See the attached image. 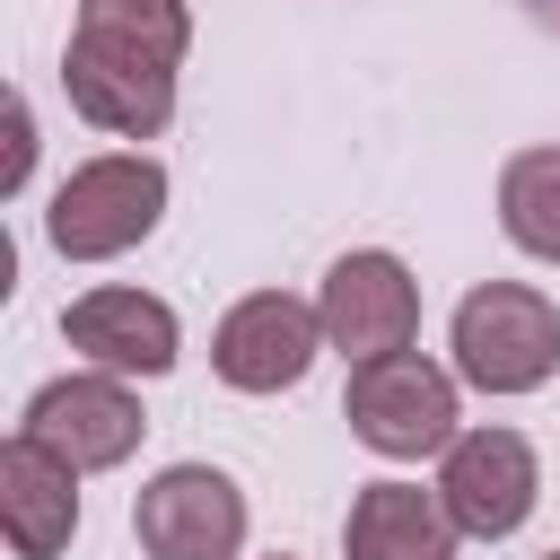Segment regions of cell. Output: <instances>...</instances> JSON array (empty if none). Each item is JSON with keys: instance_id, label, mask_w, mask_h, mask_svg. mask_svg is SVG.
<instances>
[{"instance_id": "6da1fadb", "label": "cell", "mask_w": 560, "mask_h": 560, "mask_svg": "<svg viewBox=\"0 0 560 560\" xmlns=\"http://www.w3.org/2000/svg\"><path fill=\"white\" fill-rule=\"evenodd\" d=\"M192 44L184 0H79L61 88L114 140H158L175 114V61Z\"/></svg>"}, {"instance_id": "7a4b0ae2", "label": "cell", "mask_w": 560, "mask_h": 560, "mask_svg": "<svg viewBox=\"0 0 560 560\" xmlns=\"http://www.w3.org/2000/svg\"><path fill=\"white\" fill-rule=\"evenodd\" d=\"M158 219H166V166L140 158V149H114V158H88V166L52 192L44 236H52L61 262H114V254H131Z\"/></svg>"}, {"instance_id": "3957f363", "label": "cell", "mask_w": 560, "mask_h": 560, "mask_svg": "<svg viewBox=\"0 0 560 560\" xmlns=\"http://www.w3.org/2000/svg\"><path fill=\"white\" fill-rule=\"evenodd\" d=\"M560 368V306L525 280H490L455 306V376L481 394H534Z\"/></svg>"}, {"instance_id": "277c9868", "label": "cell", "mask_w": 560, "mask_h": 560, "mask_svg": "<svg viewBox=\"0 0 560 560\" xmlns=\"http://www.w3.org/2000/svg\"><path fill=\"white\" fill-rule=\"evenodd\" d=\"M341 420H350V438H359L368 455H394V464L438 455V446L464 438V429H455V376L429 368L420 350L359 359V368H350V394H341Z\"/></svg>"}, {"instance_id": "5b68a950", "label": "cell", "mask_w": 560, "mask_h": 560, "mask_svg": "<svg viewBox=\"0 0 560 560\" xmlns=\"http://www.w3.org/2000/svg\"><path fill=\"white\" fill-rule=\"evenodd\" d=\"M131 534L149 560H236L245 551V490L219 464H166L131 499Z\"/></svg>"}, {"instance_id": "8992f818", "label": "cell", "mask_w": 560, "mask_h": 560, "mask_svg": "<svg viewBox=\"0 0 560 560\" xmlns=\"http://www.w3.org/2000/svg\"><path fill=\"white\" fill-rule=\"evenodd\" d=\"M315 315H324V341H332V350H350V359H394V350H411V332H420V280L402 271V254L359 245V254H341V262L324 271Z\"/></svg>"}, {"instance_id": "52a82bcc", "label": "cell", "mask_w": 560, "mask_h": 560, "mask_svg": "<svg viewBox=\"0 0 560 560\" xmlns=\"http://www.w3.org/2000/svg\"><path fill=\"white\" fill-rule=\"evenodd\" d=\"M315 341H324V315H315L306 298L254 289V298H236V306L219 315L210 368H219V385H236V394H289V385L315 368Z\"/></svg>"}, {"instance_id": "ba28073f", "label": "cell", "mask_w": 560, "mask_h": 560, "mask_svg": "<svg viewBox=\"0 0 560 560\" xmlns=\"http://www.w3.org/2000/svg\"><path fill=\"white\" fill-rule=\"evenodd\" d=\"M534 490H542V464L516 429H464L438 464V499H446L455 534H472V542L516 534L534 516Z\"/></svg>"}, {"instance_id": "9c48e42d", "label": "cell", "mask_w": 560, "mask_h": 560, "mask_svg": "<svg viewBox=\"0 0 560 560\" xmlns=\"http://www.w3.org/2000/svg\"><path fill=\"white\" fill-rule=\"evenodd\" d=\"M26 438H44L61 464H79V472H105V464H122L131 446H140V394L122 385V376H52L35 402H26V420H18Z\"/></svg>"}, {"instance_id": "30bf717a", "label": "cell", "mask_w": 560, "mask_h": 560, "mask_svg": "<svg viewBox=\"0 0 560 560\" xmlns=\"http://www.w3.org/2000/svg\"><path fill=\"white\" fill-rule=\"evenodd\" d=\"M61 341L96 368V376H166L184 332H175V306L149 298V289H88L61 306Z\"/></svg>"}, {"instance_id": "8fae6325", "label": "cell", "mask_w": 560, "mask_h": 560, "mask_svg": "<svg viewBox=\"0 0 560 560\" xmlns=\"http://www.w3.org/2000/svg\"><path fill=\"white\" fill-rule=\"evenodd\" d=\"M0 525L18 560H52L79 534V464H61L44 438H9L0 446Z\"/></svg>"}, {"instance_id": "7c38bea8", "label": "cell", "mask_w": 560, "mask_h": 560, "mask_svg": "<svg viewBox=\"0 0 560 560\" xmlns=\"http://www.w3.org/2000/svg\"><path fill=\"white\" fill-rule=\"evenodd\" d=\"M350 560H455V516L420 481H368L341 525Z\"/></svg>"}, {"instance_id": "4fadbf2b", "label": "cell", "mask_w": 560, "mask_h": 560, "mask_svg": "<svg viewBox=\"0 0 560 560\" xmlns=\"http://www.w3.org/2000/svg\"><path fill=\"white\" fill-rule=\"evenodd\" d=\"M499 228L534 262H560V149H516L499 166Z\"/></svg>"}, {"instance_id": "5bb4252c", "label": "cell", "mask_w": 560, "mask_h": 560, "mask_svg": "<svg viewBox=\"0 0 560 560\" xmlns=\"http://www.w3.org/2000/svg\"><path fill=\"white\" fill-rule=\"evenodd\" d=\"M26 158H35V114H26V96H18V105H9V166H0V192L26 184Z\"/></svg>"}, {"instance_id": "9a60e30c", "label": "cell", "mask_w": 560, "mask_h": 560, "mask_svg": "<svg viewBox=\"0 0 560 560\" xmlns=\"http://www.w3.org/2000/svg\"><path fill=\"white\" fill-rule=\"evenodd\" d=\"M534 18H542V26H560V0H534Z\"/></svg>"}, {"instance_id": "2e32d148", "label": "cell", "mask_w": 560, "mask_h": 560, "mask_svg": "<svg viewBox=\"0 0 560 560\" xmlns=\"http://www.w3.org/2000/svg\"><path fill=\"white\" fill-rule=\"evenodd\" d=\"M271 560H289V551H271Z\"/></svg>"}, {"instance_id": "e0dca14e", "label": "cell", "mask_w": 560, "mask_h": 560, "mask_svg": "<svg viewBox=\"0 0 560 560\" xmlns=\"http://www.w3.org/2000/svg\"><path fill=\"white\" fill-rule=\"evenodd\" d=\"M551 560H560V551H551Z\"/></svg>"}]
</instances>
